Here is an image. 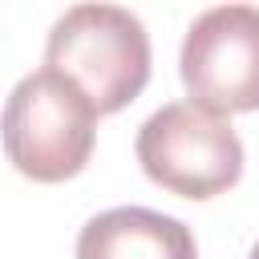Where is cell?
Wrapping results in <instances>:
<instances>
[{
    "label": "cell",
    "instance_id": "5b68a950",
    "mask_svg": "<svg viewBox=\"0 0 259 259\" xmlns=\"http://www.w3.org/2000/svg\"><path fill=\"white\" fill-rule=\"evenodd\" d=\"M77 259H198L182 219L150 206H109L77 235Z\"/></svg>",
    "mask_w": 259,
    "mask_h": 259
},
{
    "label": "cell",
    "instance_id": "277c9868",
    "mask_svg": "<svg viewBox=\"0 0 259 259\" xmlns=\"http://www.w3.org/2000/svg\"><path fill=\"white\" fill-rule=\"evenodd\" d=\"M186 97L219 117L259 109V8L219 4L194 16L178 53Z\"/></svg>",
    "mask_w": 259,
    "mask_h": 259
},
{
    "label": "cell",
    "instance_id": "3957f363",
    "mask_svg": "<svg viewBox=\"0 0 259 259\" xmlns=\"http://www.w3.org/2000/svg\"><path fill=\"white\" fill-rule=\"evenodd\" d=\"M138 166L150 182L178 198H214L243 178V142L227 117L194 105L170 101L154 109L134 142Z\"/></svg>",
    "mask_w": 259,
    "mask_h": 259
},
{
    "label": "cell",
    "instance_id": "8992f818",
    "mask_svg": "<svg viewBox=\"0 0 259 259\" xmlns=\"http://www.w3.org/2000/svg\"><path fill=\"white\" fill-rule=\"evenodd\" d=\"M247 259H259V243H255V247H251V255H247Z\"/></svg>",
    "mask_w": 259,
    "mask_h": 259
},
{
    "label": "cell",
    "instance_id": "7a4b0ae2",
    "mask_svg": "<svg viewBox=\"0 0 259 259\" xmlns=\"http://www.w3.org/2000/svg\"><path fill=\"white\" fill-rule=\"evenodd\" d=\"M97 105L61 73H28L4 105V154L32 182H65L89 166Z\"/></svg>",
    "mask_w": 259,
    "mask_h": 259
},
{
    "label": "cell",
    "instance_id": "6da1fadb",
    "mask_svg": "<svg viewBox=\"0 0 259 259\" xmlns=\"http://www.w3.org/2000/svg\"><path fill=\"white\" fill-rule=\"evenodd\" d=\"M45 69L69 77L97 113H117L150 81V32L130 8L73 4L49 28Z\"/></svg>",
    "mask_w": 259,
    "mask_h": 259
}]
</instances>
